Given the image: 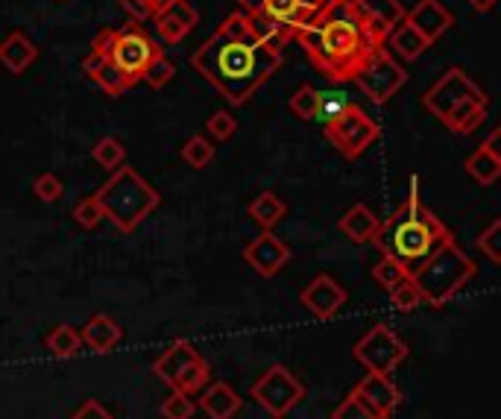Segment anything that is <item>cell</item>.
Masks as SVG:
<instances>
[{
	"mask_svg": "<svg viewBox=\"0 0 501 419\" xmlns=\"http://www.w3.org/2000/svg\"><path fill=\"white\" fill-rule=\"evenodd\" d=\"M285 62L282 48L255 24L247 9L223 18L191 53V68L232 106H243Z\"/></svg>",
	"mask_w": 501,
	"mask_h": 419,
	"instance_id": "cell-1",
	"label": "cell"
},
{
	"mask_svg": "<svg viewBox=\"0 0 501 419\" xmlns=\"http://www.w3.org/2000/svg\"><path fill=\"white\" fill-rule=\"evenodd\" d=\"M294 39L302 44L308 62L337 86L352 83L378 50L355 0H329L308 27L296 30Z\"/></svg>",
	"mask_w": 501,
	"mask_h": 419,
	"instance_id": "cell-2",
	"label": "cell"
},
{
	"mask_svg": "<svg viewBox=\"0 0 501 419\" xmlns=\"http://www.w3.org/2000/svg\"><path fill=\"white\" fill-rule=\"evenodd\" d=\"M449 235L451 232L442 226V220L419 200V177H411L407 200L396 208L390 220H381V229L372 243L381 250V255H387V259L399 261L407 270H414Z\"/></svg>",
	"mask_w": 501,
	"mask_h": 419,
	"instance_id": "cell-3",
	"label": "cell"
},
{
	"mask_svg": "<svg viewBox=\"0 0 501 419\" xmlns=\"http://www.w3.org/2000/svg\"><path fill=\"white\" fill-rule=\"evenodd\" d=\"M423 109L454 135H472L489 114V95L463 71L451 65L434 86L425 88Z\"/></svg>",
	"mask_w": 501,
	"mask_h": 419,
	"instance_id": "cell-4",
	"label": "cell"
},
{
	"mask_svg": "<svg viewBox=\"0 0 501 419\" xmlns=\"http://www.w3.org/2000/svg\"><path fill=\"white\" fill-rule=\"evenodd\" d=\"M475 273H478L475 261L458 247L454 235H449L414 267L411 278L423 302H428L431 308H442L472 282Z\"/></svg>",
	"mask_w": 501,
	"mask_h": 419,
	"instance_id": "cell-5",
	"label": "cell"
},
{
	"mask_svg": "<svg viewBox=\"0 0 501 419\" xmlns=\"http://www.w3.org/2000/svg\"><path fill=\"white\" fill-rule=\"evenodd\" d=\"M95 196L103 208V217H109L123 235H132L161 205V194L130 165L112 170V177L100 185Z\"/></svg>",
	"mask_w": 501,
	"mask_h": 419,
	"instance_id": "cell-6",
	"label": "cell"
},
{
	"mask_svg": "<svg viewBox=\"0 0 501 419\" xmlns=\"http://www.w3.org/2000/svg\"><path fill=\"white\" fill-rule=\"evenodd\" d=\"M91 50L106 56V59L126 77V83L130 86L141 83L147 68L165 53L159 39L150 36L144 24H135V21L132 24L118 27V30H100L95 41H91Z\"/></svg>",
	"mask_w": 501,
	"mask_h": 419,
	"instance_id": "cell-7",
	"label": "cell"
},
{
	"mask_svg": "<svg viewBox=\"0 0 501 419\" xmlns=\"http://www.w3.org/2000/svg\"><path fill=\"white\" fill-rule=\"evenodd\" d=\"M323 135L343 159L355 161L378 141L381 126L372 121L358 103H349V106H343L334 118L323 123Z\"/></svg>",
	"mask_w": 501,
	"mask_h": 419,
	"instance_id": "cell-8",
	"label": "cell"
},
{
	"mask_svg": "<svg viewBox=\"0 0 501 419\" xmlns=\"http://www.w3.org/2000/svg\"><path fill=\"white\" fill-rule=\"evenodd\" d=\"M329 0H247L243 9L259 21V24L270 27L285 41L296 36V30L308 27L314 18L323 13Z\"/></svg>",
	"mask_w": 501,
	"mask_h": 419,
	"instance_id": "cell-9",
	"label": "cell"
},
{
	"mask_svg": "<svg viewBox=\"0 0 501 419\" xmlns=\"http://www.w3.org/2000/svg\"><path fill=\"white\" fill-rule=\"evenodd\" d=\"M250 396L259 402V407L267 416L285 419L302 399H305V384H302L285 364H273L250 387Z\"/></svg>",
	"mask_w": 501,
	"mask_h": 419,
	"instance_id": "cell-10",
	"label": "cell"
},
{
	"mask_svg": "<svg viewBox=\"0 0 501 419\" xmlns=\"http://www.w3.org/2000/svg\"><path fill=\"white\" fill-rule=\"evenodd\" d=\"M407 355H411L407 352V343L384 323L372 325L352 349V358L358 364L367 367V372H376V376H393L396 367L407 360Z\"/></svg>",
	"mask_w": 501,
	"mask_h": 419,
	"instance_id": "cell-11",
	"label": "cell"
},
{
	"mask_svg": "<svg viewBox=\"0 0 501 419\" xmlns=\"http://www.w3.org/2000/svg\"><path fill=\"white\" fill-rule=\"evenodd\" d=\"M352 83L360 88V95H364L369 103L384 106V103H390L396 95H399V88L407 83V71L387 48H378L369 56L364 71H360Z\"/></svg>",
	"mask_w": 501,
	"mask_h": 419,
	"instance_id": "cell-12",
	"label": "cell"
},
{
	"mask_svg": "<svg viewBox=\"0 0 501 419\" xmlns=\"http://www.w3.org/2000/svg\"><path fill=\"white\" fill-rule=\"evenodd\" d=\"M299 302L305 305V311H311L314 317L325 323V320H334L337 314L343 311V305L349 302V294L334 276L320 273L299 290Z\"/></svg>",
	"mask_w": 501,
	"mask_h": 419,
	"instance_id": "cell-13",
	"label": "cell"
},
{
	"mask_svg": "<svg viewBox=\"0 0 501 419\" xmlns=\"http://www.w3.org/2000/svg\"><path fill=\"white\" fill-rule=\"evenodd\" d=\"M241 255H243V261H247L252 270L259 276H264V278L278 276L290 264V259H294V252H290L287 243L278 235H273L270 229H264L259 238L250 241Z\"/></svg>",
	"mask_w": 501,
	"mask_h": 419,
	"instance_id": "cell-14",
	"label": "cell"
},
{
	"mask_svg": "<svg viewBox=\"0 0 501 419\" xmlns=\"http://www.w3.org/2000/svg\"><path fill=\"white\" fill-rule=\"evenodd\" d=\"M352 393L378 419H390L396 414V407L402 405V390L396 387L393 378L390 376H376V372H369V376L360 378L352 387Z\"/></svg>",
	"mask_w": 501,
	"mask_h": 419,
	"instance_id": "cell-15",
	"label": "cell"
},
{
	"mask_svg": "<svg viewBox=\"0 0 501 419\" xmlns=\"http://www.w3.org/2000/svg\"><path fill=\"white\" fill-rule=\"evenodd\" d=\"M358 13L369 30V39L376 48H384V41L393 32V27L405 18V6L399 0H355Z\"/></svg>",
	"mask_w": 501,
	"mask_h": 419,
	"instance_id": "cell-16",
	"label": "cell"
},
{
	"mask_svg": "<svg viewBox=\"0 0 501 419\" xmlns=\"http://www.w3.org/2000/svg\"><path fill=\"white\" fill-rule=\"evenodd\" d=\"M153 24L159 32V44H179L188 32L200 24V13L188 4V0H177V4H170L168 9H161V13L153 15Z\"/></svg>",
	"mask_w": 501,
	"mask_h": 419,
	"instance_id": "cell-17",
	"label": "cell"
},
{
	"mask_svg": "<svg viewBox=\"0 0 501 419\" xmlns=\"http://www.w3.org/2000/svg\"><path fill=\"white\" fill-rule=\"evenodd\" d=\"M405 21L411 24L419 36H425L428 44H437L454 24V15L440 0H416L411 13H405Z\"/></svg>",
	"mask_w": 501,
	"mask_h": 419,
	"instance_id": "cell-18",
	"label": "cell"
},
{
	"mask_svg": "<svg viewBox=\"0 0 501 419\" xmlns=\"http://www.w3.org/2000/svg\"><path fill=\"white\" fill-rule=\"evenodd\" d=\"M83 71L88 74L91 83H95L97 88H103V95H109V97H123L126 91L132 88L118 68H114L106 56L97 53V50H88V56L83 59Z\"/></svg>",
	"mask_w": 501,
	"mask_h": 419,
	"instance_id": "cell-19",
	"label": "cell"
},
{
	"mask_svg": "<svg viewBox=\"0 0 501 419\" xmlns=\"http://www.w3.org/2000/svg\"><path fill=\"white\" fill-rule=\"evenodd\" d=\"M337 226H341L343 235L358 243V247H364V243H372L381 229V217L372 212L369 205L364 203H355L352 208H346V214L337 220Z\"/></svg>",
	"mask_w": 501,
	"mask_h": 419,
	"instance_id": "cell-20",
	"label": "cell"
},
{
	"mask_svg": "<svg viewBox=\"0 0 501 419\" xmlns=\"http://www.w3.org/2000/svg\"><path fill=\"white\" fill-rule=\"evenodd\" d=\"M36 59H39V48L30 41L27 32L15 30L0 41V65H4L9 74H15V77L27 74Z\"/></svg>",
	"mask_w": 501,
	"mask_h": 419,
	"instance_id": "cell-21",
	"label": "cell"
},
{
	"mask_svg": "<svg viewBox=\"0 0 501 419\" xmlns=\"http://www.w3.org/2000/svg\"><path fill=\"white\" fill-rule=\"evenodd\" d=\"M243 399L226 381H208L200 390V407L208 419H232L241 411Z\"/></svg>",
	"mask_w": 501,
	"mask_h": 419,
	"instance_id": "cell-22",
	"label": "cell"
},
{
	"mask_svg": "<svg viewBox=\"0 0 501 419\" xmlns=\"http://www.w3.org/2000/svg\"><path fill=\"white\" fill-rule=\"evenodd\" d=\"M79 341H83L91 352L106 355L123 341V329L109 317V314H95V317L83 325V332H79Z\"/></svg>",
	"mask_w": 501,
	"mask_h": 419,
	"instance_id": "cell-23",
	"label": "cell"
},
{
	"mask_svg": "<svg viewBox=\"0 0 501 419\" xmlns=\"http://www.w3.org/2000/svg\"><path fill=\"white\" fill-rule=\"evenodd\" d=\"M196 358H200V352H196V346L191 341H173L165 352L153 360V372L168 384V387H173L179 372L188 364H194Z\"/></svg>",
	"mask_w": 501,
	"mask_h": 419,
	"instance_id": "cell-24",
	"label": "cell"
},
{
	"mask_svg": "<svg viewBox=\"0 0 501 419\" xmlns=\"http://www.w3.org/2000/svg\"><path fill=\"white\" fill-rule=\"evenodd\" d=\"M384 48H387L393 56H399V59H405V62H416L419 56H423L431 48V44L425 41V36H419V32L402 18L399 24L393 27L387 41H384Z\"/></svg>",
	"mask_w": 501,
	"mask_h": 419,
	"instance_id": "cell-25",
	"label": "cell"
},
{
	"mask_svg": "<svg viewBox=\"0 0 501 419\" xmlns=\"http://www.w3.org/2000/svg\"><path fill=\"white\" fill-rule=\"evenodd\" d=\"M247 214L259 223L261 229H273L276 223H282L287 214V205L282 203V196L273 191H261L255 200L247 205Z\"/></svg>",
	"mask_w": 501,
	"mask_h": 419,
	"instance_id": "cell-26",
	"label": "cell"
},
{
	"mask_svg": "<svg viewBox=\"0 0 501 419\" xmlns=\"http://www.w3.org/2000/svg\"><path fill=\"white\" fill-rule=\"evenodd\" d=\"M466 173H469V179H475L478 185L489 188V185H496L501 177V156H493L489 150L478 144L475 153L466 159Z\"/></svg>",
	"mask_w": 501,
	"mask_h": 419,
	"instance_id": "cell-27",
	"label": "cell"
},
{
	"mask_svg": "<svg viewBox=\"0 0 501 419\" xmlns=\"http://www.w3.org/2000/svg\"><path fill=\"white\" fill-rule=\"evenodd\" d=\"M44 346H48V352L53 358H74L79 352V346H83V341H79V329L71 323H59L53 325V329L48 332V337H44Z\"/></svg>",
	"mask_w": 501,
	"mask_h": 419,
	"instance_id": "cell-28",
	"label": "cell"
},
{
	"mask_svg": "<svg viewBox=\"0 0 501 419\" xmlns=\"http://www.w3.org/2000/svg\"><path fill=\"white\" fill-rule=\"evenodd\" d=\"M208 381H212V367H208V360L200 355V358L194 360V364H188V367L179 372L170 390H179L185 396H194V393H200Z\"/></svg>",
	"mask_w": 501,
	"mask_h": 419,
	"instance_id": "cell-29",
	"label": "cell"
},
{
	"mask_svg": "<svg viewBox=\"0 0 501 419\" xmlns=\"http://www.w3.org/2000/svg\"><path fill=\"white\" fill-rule=\"evenodd\" d=\"M91 159H95V165H100L103 170H118L126 161V147L121 138L106 135L91 147Z\"/></svg>",
	"mask_w": 501,
	"mask_h": 419,
	"instance_id": "cell-30",
	"label": "cell"
},
{
	"mask_svg": "<svg viewBox=\"0 0 501 419\" xmlns=\"http://www.w3.org/2000/svg\"><path fill=\"white\" fill-rule=\"evenodd\" d=\"M214 159V144L208 141L205 135H191L188 141L182 144V161L194 170H203L212 165Z\"/></svg>",
	"mask_w": 501,
	"mask_h": 419,
	"instance_id": "cell-31",
	"label": "cell"
},
{
	"mask_svg": "<svg viewBox=\"0 0 501 419\" xmlns=\"http://www.w3.org/2000/svg\"><path fill=\"white\" fill-rule=\"evenodd\" d=\"M317 97H320V91L314 88L311 83H302L294 95H290L287 100V109L296 114L299 121H317Z\"/></svg>",
	"mask_w": 501,
	"mask_h": 419,
	"instance_id": "cell-32",
	"label": "cell"
},
{
	"mask_svg": "<svg viewBox=\"0 0 501 419\" xmlns=\"http://www.w3.org/2000/svg\"><path fill=\"white\" fill-rule=\"evenodd\" d=\"M387 296L393 302V308L396 311H414L423 305V296H419V290L414 285V278L411 276H405L402 282H396L390 290H387Z\"/></svg>",
	"mask_w": 501,
	"mask_h": 419,
	"instance_id": "cell-33",
	"label": "cell"
},
{
	"mask_svg": "<svg viewBox=\"0 0 501 419\" xmlns=\"http://www.w3.org/2000/svg\"><path fill=\"white\" fill-rule=\"evenodd\" d=\"M405 276H411V270H407V267H402L399 261L387 259V255H384V259L376 267H372V278H376V285L381 290H390L396 282H402Z\"/></svg>",
	"mask_w": 501,
	"mask_h": 419,
	"instance_id": "cell-34",
	"label": "cell"
},
{
	"mask_svg": "<svg viewBox=\"0 0 501 419\" xmlns=\"http://www.w3.org/2000/svg\"><path fill=\"white\" fill-rule=\"evenodd\" d=\"M498 238H501V220H498V217H496L493 223H489V226L481 232V235L475 238V247H478V252H481L489 264H501Z\"/></svg>",
	"mask_w": 501,
	"mask_h": 419,
	"instance_id": "cell-35",
	"label": "cell"
},
{
	"mask_svg": "<svg viewBox=\"0 0 501 419\" xmlns=\"http://www.w3.org/2000/svg\"><path fill=\"white\" fill-rule=\"evenodd\" d=\"M205 130H208V135L214 138V141H229V138L238 132V118L232 112L217 109V112L208 114Z\"/></svg>",
	"mask_w": 501,
	"mask_h": 419,
	"instance_id": "cell-36",
	"label": "cell"
},
{
	"mask_svg": "<svg viewBox=\"0 0 501 419\" xmlns=\"http://www.w3.org/2000/svg\"><path fill=\"white\" fill-rule=\"evenodd\" d=\"M71 217L79 223V229H97L103 223V208L97 203V196L91 194V196H83L77 205H74V212Z\"/></svg>",
	"mask_w": 501,
	"mask_h": 419,
	"instance_id": "cell-37",
	"label": "cell"
},
{
	"mask_svg": "<svg viewBox=\"0 0 501 419\" xmlns=\"http://www.w3.org/2000/svg\"><path fill=\"white\" fill-rule=\"evenodd\" d=\"M173 77H177V65H173V62L168 59V56L161 53L159 59L147 68V74H144L141 83H147V86L153 88V91H161V88H165V86L170 83Z\"/></svg>",
	"mask_w": 501,
	"mask_h": 419,
	"instance_id": "cell-38",
	"label": "cell"
},
{
	"mask_svg": "<svg viewBox=\"0 0 501 419\" xmlns=\"http://www.w3.org/2000/svg\"><path fill=\"white\" fill-rule=\"evenodd\" d=\"M196 411V405L191 402V396H185L179 390H170V396L161 402V416L165 419H191Z\"/></svg>",
	"mask_w": 501,
	"mask_h": 419,
	"instance_id": "cell-39",
	"label": "cell"
},
{
	"mask_svg": "<svg viewBox=\"0 0 501 419\" xmlns=\"http://www.w3.org/2000/svg\"><path fill=\"white\" fill-rule=\"evenodd\" d=\"M32 194L39 196L41 203H56L65 194V182L56 177V173H41V177L32 182Z\"/></svg>",
	"mask_w": 501,
	"mask_h": 419,
	"instance_id": "cell-40",
	"label": "cell"
},
{
	"mask_svg": "<svg viewBox=\"0 0 501 419\" xmlns=\"http://www.w3.org/2000/svg\"><path fill=\"white\" fill-rule=\"evenodd\" d=\"M349 100L343 91H320V97H317V121H329V118H334L337 112H341L343 106H349Z\"/></svg>",
	"mask_w": 501,
	"mask_h": 419,
	"instance_id": "cell-41",
	"label": "cell"
},
{
	"mask_svg": "<svg viewBox=\"0 0 501 419\" xmlns=\"http://www.w3.org/2000/svg\"><path fill=\"white\" fill-rule=\"evenodd\" d=\"M332 419H378V416L372 414L369 407H367L364 402H360L355 393H349L346 399L332 411Z\"/></svg>",
	"mask_w": 501,
	"mask_h": 419,
	"instance_id": "cell-42",
	"label": "cell"
},
{
	"mask_svg": "<svg viewBox=\"0 0 501 419\" xmlns=\"http://www.w3.org/2000/svg\"><path fill=\"white\" fill-rule=\"evenodd\" d=\"M121 9L130 15L135 24H144V21L153 18V9H150V0H118Z\"/></svg>",
	"mask_w": 501,
	"mask_h": 419,
	"instance_id": "cell-43",
	"label": "cell"
},
{
	"mask_svg": "<svg viewBox=\"0 0 501 419\" xmlns=\"http://www.w3.org/2000/svg\"><path fill=\"white\" fill-rule=\"evenodd\" d=\"M71 419H114V416H112V414H109L106 407H103L97 399H86V402L74 411Z\"/></svg>",
	"mask_w": 501,
	"mask_h": 419,
	"instance_id": "cell-44",
	"label": "cell"
},
{
	"mask_svg": "<svg viewBox=\"0 0 501 419\" xmlns=\"http://www.w3.org/2000/svg\"><path fill=\"white\" fill-rule=\"evenodd\" d=\"M498 141H501V130L496 126V130L489 132V135L484 138V141H481V147H484V150H489V153H493V156H501V147H498Z\"/></svg>",
	"mask_w": 501,
	"mask_h": 419,
	"instance_id": "cell-45",
	"label": "cell"
},
{
	"mask_svg": "<svg viewBox=\"0 0 501 419\" xmlns=\"http://www.w3.org/2000/svg\"><path fill=\"white\" fill-rule=\"evenodd\" d=\"M466 4H469L472 9H475V13H493V9L498 6V0H466Z\"/></svg>",
	"mask_w": 501,
	"mask_h": 419,
	"instance_id": "cell-46",
	"label": "cell"
},
{
	"mask_svg": "<svg viewBox=\"0 0 501 419\" xmlns=\"http://www.w3.org/2000/svg\"><path fill=\"white\" fill-rule=\"evenodd\" d=\"M170 4H177V0H150V9H153V15H156L161 9H168Z\"/></svg>",
	"mask_w": 501,
	"mask_h": 419,
	"instance_id": "cell-47",
	"label": "cell"
},
{
	"mask_svg": "<svg viewBox=\"0 0 501 419\" xmlns=\"http://www.w3.org/2000/svg\"><path fill=\"white\" fill-rule=\"evenodd\" d=\"M235 4H241V6H243V4H247V0H235Z\"/></svg>",
	"mask_w": 501,
	"mask_h": 419,
	"instance_id": "cell-48",
	"label": "cell"
},
{
	"mask_svg": "<svg viewBox=\"0 0 501 419\" xmlns=\"http://www.w3.org/2000/svg\"><path fill=\"white\" fill-rule=\"evenodd\" d=\"M56 4H62V0H56Z\"/></svg>",
	"mask_w": 501,
	"mask_h": 419,
	"instance_id": "cell-49",
	"label": "cell"
}]
</instances>
